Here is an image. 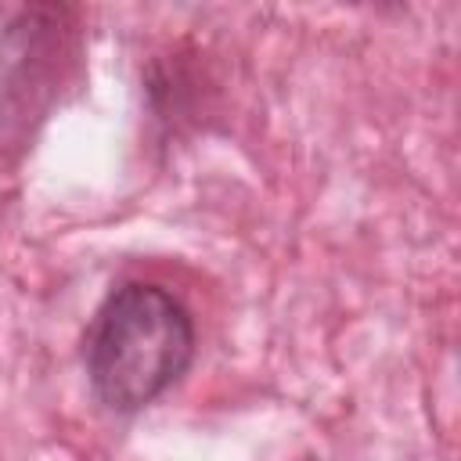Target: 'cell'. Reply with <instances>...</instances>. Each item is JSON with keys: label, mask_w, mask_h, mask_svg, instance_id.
<instances>
[{"label": "cell", "mask_w": 461, "mask_h": 461, "mask_svg": "<svg viewBox=\"0 0 461 461\" xmlns=\"http://www.w3.org/2000/svg\"><path fill=\"white\" fill-rule=\"evenodd\" d=\"M191 310L155 281H122L94 310L83 335V371L112 414H140L169 393L194 360Z\"/></svg>", "instance_id": "1"}]
</instances>
